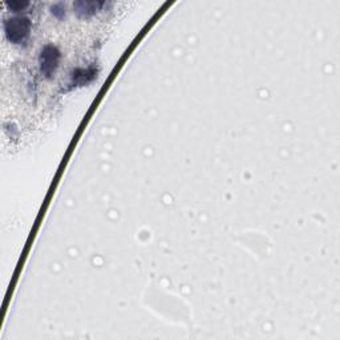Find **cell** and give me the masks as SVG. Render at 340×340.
I'll list each match as a JSON object with an SVG mask.
<instances>
[{
	"label": "cell",
	"instance_id": "6da1fadb",
	"mask_svg": "<svg viewBox=\"0 0 340 340\" xmlns=\"http://www.w3.org/2000/svg\"><path fill=\"white\" fill-rule=\"evenodd\" d=\"M4 31H5L7 39L11 43L21 44L29 36L31 21L27 17H21V16L11 17V19L5 20V23H4Z\"/></svg>",
	"mask_w": 340,
	"mask_h": 340
},
{
	"label": "cell",
	"instance_id": "8992f818",
	"mask_svg": "<svg viewBox=\"0 0 340 340\" xmlns=\"http://www.w3.org/2000/svg\"><path fill=\"white\" fill-rule=\"evenodd\" d=\"M52 13L57 17H63L65 15V8L63 4H56L55 7H52Z\"/></svg>",
	"mask_w": 340,
	"mask_h": 340
},
{
	"label": "cell",
	"instance_id": "3957f363",
	"mask_svg": "<svg viewBox=\"0 0 340 340\" xmlns=\"http://www.w3.org/2000/svg\"><path fill=\"white\" fill-rule=\"evenodd\" d=\"M102 4L104 3H98V1H77L74 3V9L78 16L89 17L98 11V8L101 7Z\"/></svg>",
	"mask_w": 340,
	"mask_h": 340
},
{
	"label": "cell",
	"instance_id": "7a4b0ae2",
	"mask_svg": "<svg viewBox=\"0 0 340 340\" xmlns=\"http://www.w3.org/2000/svg\"><path fill=\"white\" fill-rule=\"evenodd\" d=\"M60 63V51L55 45L48 44L41 49L39 57L40 64V72L44 77L51 78L52 76H55V72L59 67Z\"/></svg>",
	"mask_w": 340,
	"mask_h": 340
},
{
	"label": "cell",
	"instance_id": "5b68a950",
	"mask_svg": "<svg viewBox=\"0 0 340 340\" xmlns=\"http://www.w3.org/2000/svg\"><path fill=\"white\" fill-rule=\"evenodd\" d=\"M7 5L13 11H21L25 7H28V3L27 1H24V3H21V1H11V3H7Z\"/></svg>",
	"mask_w": 340,
	"mask_h": 340
},
{
	"label": "cell",
	"instance_id": "277c9868",
	"mask_svg": "<svg viewBox=\"0 0 340 340\" xmlns=\"http://www.w3.org/2000/svg\"><path fill=\"white\" fill-rule=\"evenodd\" d=\"M94 74H96L94 69H77L74 70L73 74H72V77H73V81L76 82V84H78V85H84L86 82H89L93 80Z\"/></svg>",
	"mask_w": 340,
	"mask_h": 340
}]
</instances>
